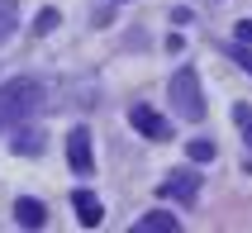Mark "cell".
<instances>
[{
  "label": "cell",
  "mask_w": 252,
  "mask_h": 233,
  "mask_svg": "<svg viewBox=\"0 0 252 233\" xmlns=\"http://www.w3.org/2000/svg\"><path fill=\"white\" fill-rule=\"evenodd\" d=\"M43 143H48V138H43V129L19 124V129H14V138H10V152H14V157H38Z\"/></svg>",
  "instance_id": "6"
},
{
  "label": "cell",
  "mask_w": 252,
  "mask_h": 233,
  "mask_svg": "<svg viewBox=\"0 0 252 233\" xmlns=\"http://www.w3.org/2000/svg\"><path fill=\"white\" fill-rule=\"evenodd\" d=\"M128 233H148V229H143V224H133V229H128Z\"/></svg>",
  "instance_id": "16"
},
{
  "label": "cell",
  "mask_w": 252,
  "mask_h": 233,
  "mask_svg": "<svg viewBox=\"0 0 252 233\" xmlns=\"http://www.w3.org/2000/svg\"><path fill=\"white\" fill-rule=\"evenodd\" d=\"M43 110V86L29 81V76H14V81L0 86V133H10L19 124H29Z\"/></svg>",
  "instance_id": "1"
},
{
  "label": "cell",
  "mask_w": 252,
  "mask_h": 233,
  "mask_svg": "<svg viewBox=\"0 0 252 233\" xmlns=\"http://www.w3.org/2000/svg\"><path fill=\"white\" fill-rule=\"evenodd\" d=\"M233 57H238V67L252 76V48H248V43H233Z\"/></svg>",
  "instance_id": "13"
},
{
  "label": "cell",
  "mask_w": 252,
  "mask_h": 233,
  "mask_svg": "<svg viewBox=\"0 0 252 233\" xmlns=\"http://www.w3.org/2000/svg\"><path fill=\"white\" fill-rule=\"evenodd\" d=\"M128 124H133L143 138H153V143H167V138H171V124L162 119L153 105H133V110H128Z\"/></svg>",
  "instance_id": "4"
},
{
  "label": "cell",
  "mask_w": 252,
  "mask_h": 233,
  "mask_svg": "<svg viewBox=\"0 0 252 233\" xmlns=\"http://www.w3.org/2000/svg\"><path fill=\"white\" fill-rule=\"evenodd\" d=\"M233 33H238V43H252V19H238V24H233Z\"/></svg>",
  "instance_id": "14"
},
{
  "label": "cell",
  "mask_w": 252,
  "mask_h": 233,
  "mask_svg": "<svg viewBox=\"0 0 252 233\" xmlns=\"http://www.w3.org/2000/svg\"><path fill=\"white\" fill-rule=\"evenodd\" d=\"M233 119H238L243 129H248V124H252V110H248V105H233Z\"/></svg>",
  "instance_id": "15"
},
{
  "label": "cell",
  "mask_w": 252,
  "mask_h": 233,
  "mask_svg": "<svg viewBox=\"0 0 252 233\" xmlns=\"http://www.w3.org/2000/svg\"><path fill=\"white\" fill-rule=\"evenodd\" d=\"M14 219H19V229H43V224H48V209H43V200H33V195H19V200H14Z\"/></svg>",
  "instance_id": "8"
},
{
  "label": "cell",
  "mask_w": 252,
  "mask_h": 233,
  "mask_svg": "<svg viewBox=\"0 0 252 233\" xmlns=\"http://www.w3.org/2000/svg\"><path fill=\"white\" fill-rule=\"evenodd\" d=\"M14 29H19V10H14V5H10V0H0V43H5V38H10V33H14Z\"/></svg>",
  "instance_id": "10"
},
{
  "label": "cell",
  "mask_w": 252,
  "mask_h": 233,
  "mask_svg": "<svg viewBox=\"0 0 252 233\" xmlns=\"http://www.w3.org/2000/svg\"><path fill=\"white\" fill-rule=\"evenodd\" d=\"M248 148H252V124H248Z\"/></svg>",
  "instance_id": "17"
},
{
  "label": "cell",
  "mask_w": 252,
  "mask_h": 233,
  "mask_svg": "<svg viewBox=\"0 0 252 233\" xmlns=\"http://www.w3.org/2000/svg\"><path fill=\"white\" fill-rule=\"evenodd\" d=\"M143 229L148 233H181V219H176V214H167V209H153V214H143Z\"/></svg>",
  "instance_id": "9"
},
{
  "label": "cell",
  "mask_w": 252,
  "mask_h": 233,
  "mask_svg": "<svg viewBox=\"0 0 252 233\" xmlns=\"http://www.w3.org/2000/svg\"><path fill=\"white\" fill-rule=\"evenodd\" d=\"M186 152H190V162H214V143H210V138H190Z\"/></svg>",
  "instance_id": "11"
},
{
  "label": "cell",
  "mask_w": 252,
  "mask_h": 233,
  "mask_svg": "<svg viewBox=\"0 0 252 233\" xmlns=\"http://www.w3.org/2000/svg\"><path fill=\"white\" fill-rule=\"evenodd\" d=\"M71 209H76V219H81L86 229H100V224H105V205H100L91 191H71Z\"/></svg>",
  "instance_id": "7"
},
{
  "label": "cell",
  "mask_w": 252,
  "mask_h": 233,
  "mask_svg": "<svg viewBox=\"0 0 252 233\" xmlns=\"http://www.w3.org/2000/svg\"><path fill=\"white\" fill-rule=\"evenodd\" d=\"M67 162L76 176H91V166H95V157H91V129H71L67 133Z\"/></svg>",
  "instance_id": "5"
},
{
  "label": "cell",
  "mask_w": 252,
  "mask_h": 233,
  "mask_svg": "<svg viewBox=\"0 0 252 233\" xmlns=\"http://www.w3.org/2000/svg\"><path fill=\"white\" fill-rule=\"evenodd\" d=\"M33 29H38V33H53L57 29V10H43L38 19H33Z\"/></svg>",
  "instance_id": "12"
},
{
  "label": "cell",
  "mask_w": 252,
  "mask_h": 233,
  "mask_svg": "<svg viewBox=\"0 0 252 233\" xmlns=\"http://www.w3.org/2000/svg\"><path fill=\"white\" fill-rule=\"evenodd\" d=\"M157 195H162V200H195V195H200V171H195V166L171 171V176L157 186Z\"/></svg>",
  "instance_id": "3"
},
{
  "label": "cell",
  "mask_w": 252,
  "mask_h": 233,
  "mask_svg": "<svg viewBox=\"0 0 252 233\" xmlns=\"http://www.w3.org/2000/svg\"><path fill=\"white\" fill-rule=\"evenodd\" d=\"M171 105H176V114L190 119V124L205 119V91H200L195 67H176V76H171Z\"/></svg>",
  "instance_id": "2"
}]
</instances>
